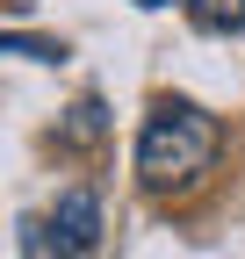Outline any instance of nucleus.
Here are the masks:
<instances>
[{
    "mask_svg": "<svg viewBox=\"0 0 245 259\" xmlns=\"http://www.w3.org/2000/svg\"><path fill=\"white\" fill-rule=\"evenodd\" d=\"M202 36H245V0H180Z\"/></svg>",
    "mask_w": 245,
    "mask_h": 259,
    "instance_id": "3",
    "label": "nucleus"
},
{
    "mask_svg": "<svg viewBox=\"0 0 245 259\" xmlns=\"http://www.w3.org/2000/svg\"><path fill=\"white\" fill-rule=\"evenodd\" d=\"M217 151H224V122L195 101H180V94H159L137 122L130 166H137V187H151V194H188L217 173Z\"/></svg>",
    "mask_w": 245,
    "mask_h": 259,
    "instance_id": "1",
    "label": "nucleus"
},
{
    "mask_svg": "<svg viewBox=\"0 0 245 259\" xmlns=\"http://www.w3.org/2000/svg\"><path fill=\"white\" fill-rule=\"evenodd\" d=\"M130 8H173V0H130Z\"/></svg>",
    "mask_w": 245,
    "mask_h": 259,
    "instance_id": "5",
    "label": "nucleus"
},
{
    "mask_svg": "<svg viewBox=\"0 0 245 259\" xmlns=\"http://www.w3.org/2000/svg\"><path fill=\"white\" fill-rule=\"evenodd\" d=\"M44 238L65 252V259H87V252L101 245V202H94L87 187L58 194V202H51V216H44Z\"/></svg>",
    "mask_w": 245,
    "mask_h": 259,
    "instance_id": "2",
    "label": "nucleus"
},
{
    "mask_svg": "<svg viewBox=\"0 0 245 259\" xmlns=\"http://www.w3.org/2000/svg\"><path fill=\"white\" fill-rule=\"evenodd\" d=\"M8 51H22V58H36V65H58V58H65L58 44H36V36H0V58H8Z\"/></svg>",
    "mask_w": 245,
    "mask_h": 259,
    "instance_id": "4",
    "label": "nucleus"
}]
</instances>
